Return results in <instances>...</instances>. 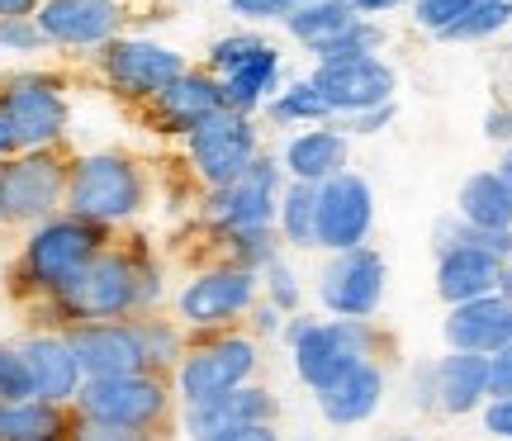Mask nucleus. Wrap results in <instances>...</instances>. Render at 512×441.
Segmentation results:
<instances>
[{
	"mask_svg": "<svg viewBox=\"0 0 512 441\" xmlns=\"http://www.w3.org/2000/svg\"><path fill=\"white\" fill-rule=\"evenodd\" d=\"M166 294V271L143 238H114L81 271L72 290L53 304H29L34 332H67L76 323H119L157 313Z\"/></svg>",
	"mask_w": 512,
	"mask_h": 441,
	"instance_id": "f257e3e1",
	"label": "nucleus"
},
{
	"mask_svg": "<svg viewBox=\"0 0 512 441\" xmlns=\"http://www.w3.org/2000/svg\"><path fill=\"white\" fill-rule=\"evenodd\" d=\"M114 242L110 228L100 223H86L76 214H57V219L38 223L24 233V247H19V261L10 271V290L29 304H53L72 290L81 271L91 266L105 247Z\"/></svg>",
	"mask_w": 512,
	"mask_h": 441,
	"instance_id": "f03ea898",
	"label": "nucleus"
},
{
	"mask_svg": "<svg viewBox=\"0 0 512 441\" xmlns=\"http://www.w3.org/2000/svg\"><path fill=\"white\" fill-rule=\"evenodd\" d=\"M152 204V171L133 152L105 147V152H72L67 176V214L100 228H124Z\"/></svg>",
	"mask_w": 512,
	"mask_h": 441,
	"instance_id": "7ed1b4c3",
	"label": "nucleus"
},
{
	"mask_svg": "<svg viewBox=\"0 0 512 441\" xmlns=\"http://www.w3.org/2000/svg\"><path fill=\"white\" fill-rule=\"evenodd\" d=\"M0 119L10 124L19 152L67 147L72 133V95L57 72H10L0 76Z\"/></svg>",
	"mask_w": 512,
	"mask_h": 441,
	"instance_id": "20e7f679",
	"label": "nucleus"
},
{
	"mask_svg": "<svg viewBox=\"0 0 512 441\" xmlns=\"http://www.w3.org/2000/svg\"><path fill=\"white\" fill-rule=\"evenodd\" d=\"M256 366H261V342L252 332H190V347L171 375L176 404H204V399H219L238 385H252Z\"/></svg>",
	"mask_w": 512,
	"mask_h": 441,
	"instance_id": "39448f33",
	"label": "nucleus"
},
{
	"mask_svg": "<svg viewBox=\"0 0 512 441\" xmlns=\"http://www.w3.org/2000/svg\"><path fill=\"white\" fill-rule=\"evenodd\" d=\"M67 176H72V152L67 147H38L15 152L0 162V204H5V228H38V223L67 214Z\"/></svg>",
	"mask_w": 512,
	"mask_h": 441,
	"instance_id": "423d86ee",
	"label": "nucleus"
},
{
	"mask_svg": "<svg viewBox=\"0 0 512 441\" xmlns=\"http://www.w3.org/2000/svg\"><path fill=\"white\" fill-rule=\"evenodd\" d=\"M72 408L81 418H100V423L162 437L176 418V385L166 375H152V370L114 375V380H81V394H76Z\"/></svg>",
	"mask_w": 512,
	"mask_h": 441,
	"instance_id": "0eeeda50",
	"label": "nucleus"
},
{
	"mask_svg": "<svg viewBox=\"0 0 512 441\" xmlns=\"http://www.w3.org/2000/svg\"><path fill=\"white\" fill-rule=\"evenodd\" d=\"M384 347L389 337L375 328V318H313L309 332L290 347V361L294 375L318 394L356 361H380Z\"/></svg>",
	"mask_w": 512,
	"mask_h": 441,
	"instance_id": "6e6552de",
	"label": "nucleus"
},
{
	"mask_svg": "<svg viewBox=\"0 0 512 441\" xmlns=\"http://www.w3.org/2000/svg\"><path fill=\"white\" fill-rule=\"evenodd\" d=\"M91 62H95V76L105 81V91H110L114 100L133 105V110H143L147 100H157L176 76L190 72V57L176 53V48H166V43H157V38H143V34H119L114 43H105Z\"/></svg>",
	"mask_w": 512,
	"mask_h": 441,
	"instance_id": "1a4fd4ad",
	"label": "nucleus"
},
{
	"mask_svg": "<svg viewBox=\"0 0 512 441\" xmlns=\"http://www.w3.org/2000/svg\"><path fill=\"white\" fill-rule=\"evenodd\" d=\"M261 299V276L242 271L233 261H214L185 280L176 294V323L185 332H228L256 309Z\"/></svg>",
	"mask_w": 512,
	"mask_h": 441,
	"instance_id": "9d476101",
	"label": "nucleus"
},
{
	"mask_svg": "<svg viewBox=\"0 0 512 441\" xmlns=\"http://www.w3.org/2000/svg\"><path fill=\"white\" fill-rule=\"evenodd\" d=\"M185 143V166L204 190H223L261 157V129L256 119L238 110H214L200 129H190L181 138Z\"/></svg>",
	"mask_w": 512,
	"mask_h": 441,
	"instance_id": "9b49d317",
	"label": "nucleus"
},
{
	"mask_svg": "<svg viewBox=\"0 0 512 441\" xmlns=\"http://www.w3.org/2000/svg\"><path fill=\"white\" fill-rule=\"evenodd\" d=\"M280 190H285V171L275 157H256L233 185L223 190H204L200 219L209 233H233V228H275V209H280Z\"/></svg>",
	"mask_w": 512,
	"mask_h": 441,
	"instance_id": "f8f14e48",
	"label": "nucleus"
},
{
	"mask_svg": "<svg viewBox=\"0 0 512 441\" xmlns=\"http://www.w3.org/2000/svg\"><path fill=\"white\" fill-rule=\"evenodd\" d=\"M38 34L57 53H100L105 43L128 34V0H43Z\"/></svg>",
	"mask_w": 512,
	"mask_h": 441,
	"instance_id": "ddd939ff",
	"label": "nucleus"
},
{
	"mask_svg": "<svg viewBox=\"0 0 512 441\" xmlns=\"http://www.w3.org/2000/svg\"><path fill=\"white\" fill-rule=\"evenodd\" d=\"M313 91L332 110V124L351 114H366L375 105H389L399 91V72L384 57H347V62H313Z\"/></svg>",
	"mask_w": 512,
	"mask_h": 441,
	"instance_id": "4468645a",
	"label": "nucleus"
},
{
	"mask_svg": "<svg viewBox=\"0 0 512 441\" xmlns=\"http://www.w3.org/2000/svg\"><path fill=\"white\" fill-rule=\"evenodd\" d=\"M384 280H389V266L375 247H351V252H337V257L323 266L318 276V299L332 318H375L384 304Z\"/></svg>",
	"mask_w": 512,
	"mask_h": 441,
	"instance_id": "2eb2a0df",
	"label": "nucleus"
},
{
	"mask_svg": "<svg viewBox=\"0 0 512 441\" xmlns=\"http://www.w3.org/2000/svg\"><path fill=\"white\" fill-rule=\"evenodd\" d=\"M375 228V190L366 176L342 171L332 181L318 185V247L323 252H351L366 247Z\"/></svg>",
	"mask_w": 512,
	"mask_h": 441,
	"instance_id": "dca6fc26",
	"label": "nucleus"
},
{
	"mask_svg": "<svg viewBox=\"0 0 512 441\" xmlns=\"http://www.w3.org/2000/svg\"><path fill=\"white\" fill-rule=\"evenodd\" d=\"M62 337H67V347H72L76 366H81L86 380H114V375L147 370L133 318H119V323H76Z\"/></svg>",
	"mask_w": 512,
	"mask_h": 441,
	"instance_id": "f3484780",
	"label": "nucleus"
},
{
	"mask_svg": "<svg viewBox=\"0 0 512 441\" xmlns=\"http://www.w3.org/2000/svg\"><path fill=\"white\" fill-rule=\"evenodd\" d=\"M214 110H223L219 76L204 72V67H190V72L176 76L157 100H147L138 114H143V124L152 133H162V138H185L190 129H200Z\"/></svg>",
	"mask_w": 512,
	"mask_h": 441,
	"instance_id": "a211bd4d",
	"label": "nucleus"
},
{
	"mask_svg": "<svg viewBox=\"0 0 512 441\" xmlns=\"http://www.w3.org/2000/svg\"><path fill=\"white\" fill-rule=\"evenodd\" d=\"M280 404L266 385H238L219 394V399H204V404H181V432L185 441H219L233 427H252V423H275Z\"/></svg>",
	"mask_w": 512,
	"mask_h": 441,
	"instance_id": "6ab92c4d",
	"label": "nucleus"
},
{
	"mask_svg": "<svg viewBox=\"0 0 512 441\" xmlns=\"http://www.w3.org/2000/svg\"><path fill=\"white\" fill-rule=\"evenodd\" d=\"M441 337L451 351H475V356H494V351L512 347V299L484 294V299L446 309Z\"/></svg>",
	"mask_w": 512,
	"mask_h": 441,
	"instance_id": "aec40b11",
	"label": "nucleus"
},
{
	"mask_svg": "<svg viewBox=\"0 0 512 441\" xmlns=\"http://www.w3.org/2000/svg\"><path fill=\"white\" fill-rule=\"evenodd\" d=\"M384 394H389V375H384V361H356L351 370H342L328 389H318V413L328 418L332 427H361L380 413Z\"/></svg>",
	"mask_w": 512,
	"mask_h": 441,
	"instance_id": "412c9836",
	"label": "nucleus"
},
{
	"mask_svg": "<svg viewBox=\"0 0 512 441\" xmlns=\"http://www.w3.org/2000/svg\"><path fill=\"white\" fill-rule=\"evenodd\" d=\"M280 171L285 181H304V185H323L332 176H342L351 162V138L337 124H318V129H304L285 138L280 147Z\"/></svg>",
	"mask_w": 512,
	"mask_h": 441,
	"instance_id": "4be33fe9",
	"label": "nucleus"
},
{
	"mask_svg": "<svg viewBox=\"0 0 512 441\" xmlns=\"http://www.w3.org/2000/svg\"><path fill=\"white\" fill-rule=\"evenodd\" d=\"M19 351H24L29 375H34V399L72 408L86 375H81V366H76L67 337H62V332H29V337L19 342Z\"/></svg>",
	"mask_w": 512,
	"mask_h": 441,
	"instance_id": "5701e85b",
	"label": "nucleus"
},
{
	"mask_svg": "<svg viewBox=\"0 0 512 441\" xmlns=\"http://www.w3.org/2000/svg\"><path fill=\"white\" fill-rule=\"evenodd\" d=\"M432 389H437V413L446 418H470L489 404V356L475 351H446L432 361Z\"/></svg>",
	"mask_w": 512,
	"mask_h": 441,
	"instance_id": "b1692460",
	"label": "nucleus"
},
{
	"mask_svg": "<svg viewBox=\"0 0 512 441\" xmlns=\"http://www.w3.org/2000/svg\"><path fill=\"white\" fill-rule=\"evenodd\" d=\"M498 285H503V261L489 257V252H479V247L437 252V294L446 309L484 299V294H498Z\"/></svg>",
	"mask_w": 512,
	"mask_h": 441,
	"instance_id": "393cba45",
	"label": "nucleus"
},
{
	"mask_svg": "<svg viewBox=\"0 0 512 441\" xmlns=\"http://www.w3.org/2000/svg\"><path fill=\"white\" fill-rule=\"evenodd\" d=\"M219 86H223V110H238L247 119H256V114L266 110V100L285 86V57H280L275 43H266L252 62H242L238 72L223 76Z\"/></svg>",
	"mask_w": 512,
	"mask_h": 441,
	"instance_id": "a878e982",
	"label": "nucleus"
},
{
	"mask_svg": "<svg viewBox=\"0 0 512 441\" xmlns=\"http://www.w3.org/2000/svg\"><path fill=\"white\" fill-rule=\"evenodd\" d=\"M456 219L470 228H489V233H512V195L498 181V171H475L460 181Z\"/></svg>",
	"mask_w": 512,
	"mask_h": 441,
	"instance_id": "bb28decb",
	"label": "nucleus"
},
{
	"mask_svg": "<svg viewBox=\"0 0 512 441\" xmlns=\"http://www.w3.org/2000/svg\"><path fill=\"white\" fill-rule=\"evenodd\" d=\"M72 408L67 404H0V441H67L72 437Z\"/></svg>",
	"mask_w": 512,
	"mask_h": 441,
	"instance_id": "cd10ccee",
	"label": "nucleus"
},
{
	"mask_svg": "<svg viewBox=\"0 0 512 441\" xmlns=\"http://www.w3.org/2000/svg\"><path fill=\"white\" fill-rule=\"evenodd\" d=\"M275 233L285 247H299V252L318 247V185L285 181L280 209H275Z\"/></svg>",
	"mask_w": 512,
	"mask_h": 441,
	"instance_id": "c85d7f7f",
	"label": "nucleus"
},
{
	"mask_svg": "<svg viewBox=\"0 0 512 441\" xmlns=\"http://www.w3.org/2000/svg\"><path fill=\"white\" fill-rule=\"evenodd\" d=\"M138 323V342H143V361L152 375H176L181 366L185 347H190V332L176 323V318H162V313H143V318H133Z\"/></svg>",
	"mask_w": 512,
	"mask_h": 441,
	"instance_id": "c756f323",
	"label": "nucleus"
},
{
	"mask_svg": "<svg viewBox=\"0 0 512 441\" xmlns=\"http://www.w3.org/2000/svg\"><path fill=\"white\" fill-rule=\"evenodd\" d=\"M266 119H271L275 129H294V124H332V110L323 105V95L313 91L309 76H299V81H290V86H280V91L266 100Z\"/></svg>",
	"mask_w": 512,
	"mask_h": 441,
	"instance_id": "7c9ffc66",
	"label": "nucleus"
},
{
	"mask_svg": "<svg viewBox=\"0 0 512 441\" xmlns=\"http://www.w3.org/2000/svg\"><path fill=\"white\" fill-rule=\"evenodd\" d=\"M351 19H356V10H351L347 0H328V5H318V10H304V15H285L280 19V29L304 48V53H313L318 43H328L332 34H342Z\"/></svg>",
	"mask_w": 512,
	"mask_h": 441,
	"instance_id": "2f4dec72",
	"label": "nucleus"
},
{
	"mask_svg": "<svg viewBox=\"0 0 512 441\" xmlns=\"http://www.w3.org/2000/svg\"><path fill=\"white\" fill-rule=\"evenodd\" d=\"M384 24L380 19H351L342 34H332L328 43L313 48V62H347V57H380L384 53Z\"/></svg>",
	"mask_w": 512,
	"mask_h": 441,
	"instance_id": "473e14b6",
	"label": "nucleus"
},
{
	"mask_svg": "<svg viewBox=\"0 0 512 441\" xmlns=\"http://www.w3.org/2000/svg\"><path fill=\"white\" fill-rule=\"evenodd\" d=\"M512 24V0H484L465 19H456L451 29H441V43H484V38L503 34Z\"/></svg>",
	"mask_w": 512,
	"mask_h": 441,
	"instance_id": "72a5a7b5",
	"label": "nucleus"
},
{
	"mask_svg": "<svg viewBox=\"0 0 512 441\" xmlns=\"http://www.w3.org/2000/svg\"><path fill=\"white\" fill-rule=\"evenodd\" d=\"M266 43H271V38H261L256 34V29H238V34H223V38H214V43H209V53H204V72H214L223 81V76L228 72H238L242 62H252L256 53H261V48H266Z\"/></svg>",
	"mask_w": 512,
	"mask_h": 441,
	"instance_id": "f704fd0d",
	"label": "nucleus"
},
{
	"mask_svg": "<svg viewBox=\"0 0 512 441\" xmlns=\"http://www.w3.org/2000/svg\"><path fill=\"white\" fill-rule=\"evenodd\" d=\"M34 399V375L19 342H0V404H24Z\"/></svg>",
	"mask_w": 512,
	"mask_h": 441,
	"instance_id": "c9c22d12",
	"label": "nucleus"
},
{
	"mask_svg": "<svg viewBox=\"0 0 512 441\" xmlns=\"http://www.w3.org/2000/svg\"><path fill=\"white\" fill-rule=\"evenodd\" d=\"M261 299H266L271 309H280V313H299V304H304V290H299V276H294L290 266H285V257L271 261V266L261 271Z\"/></svg>",
	"mask_w": 512,
	"mask_h": 441,
	"instance_id": "e433bc0d",
	"label": "nucleus"
},
{
	"mask_svg": "<svg viewBox=\"0 0 512 441\" xmlns=\"http://www.w3.org/2000/svg\"><path fill=\"white\" fill-rule=\"evenodd\" d=\"M475 5H484V0H413V24H418L422 34L437 38L441 29H451L456 19H465Z\"/></svg>",
	"mask_w": 512,
	"mask_h": 441,
	"instance_id": "4c0bfd02",
	"label": "nucleus"
},
{
	"mask_svg": "<svg viewBox=\"0 0 512 441\" xmlns=\"http://www.w3.org/2000/svg\"><path fill=\"white\" fill-rule=\"evenodd\" d=\"M76 413V408H72ZM67 441H162L152 432H133V427H114V423H100V418H72V437Z\"/></svg>",
	"mask_w": 512,
	"mask_h": 441,
	"instance_id": "58836bf2",
	"label": "nucleus"
},
{
	"mask_svg": "<svg viewBox=\"0 0 512 441\" xmlns=\"http://www.w3.org/2000/svg\"><path fill=\"white\" fill-rule=\"evenodd\" d=\"M48 43L38 34L34 19H0V53H43Z\"/></svg>",
	"mask_w": 512,
	"mask_h": 441,
	"instance_id": "ea45409f",
	"label": "nucleus"
},
{
	"mask_svg": "<svg viewBox=\"0 0 512 441\" xmlns=\"http://www.w3.org/2000/svg\"><path fill=\"white\" fill-rule=\"evenodd\" d=\"M394 114H399V105L389 100V105H375V110H366V114H351V119H342L337 129L347 133H356V138H375V133H384L389 124H394Z\"/></svg>",
	"mask_w": 512,
	"mask_h": 441,
	"instance_id": "a19ab883",
	"label": "nucleus"
},
{
	"mask_svg": "<svg viewBox=\"0 0 512 441\" xmlns=\"http://www.w3.org/2000/svg\"><path fill=\"white\" fill-rule=\"evenodd\" d=\"M228 10L242 19V24H280V15H285V0H228Z\"/></svg>",
	"mask_w": 512,
	"mask_h": 441,
	"instance_id": "79ce46f5",
	"label": "nucleus"
},
{
	"mask_svg": "<svg viewBox=\"0 0 512 441\" xmlns=\"http://www.w3.org/2000/svg\"><path fill=\"white\" fill-rule=\"evenodd\" d=\"M408 404L418 408V413H437V389H432V361L413 366V375H408Z\"/></svg>",
	"mask_w": 512,
	"mask_h": 441,
	"instance_id": "37998d69",
	"label": "nucleus"
},
{
	"mask_svg": "<svg viewBox=\"0 0 512 441\" xmlns=\"http://www.w3.org/2000/svg\"><path fill=\"white\" fill-rule=\"evenodd\" d=\"M512 394V347L489 356V399H508Z\"/></svg>",
	"mask_w": 512,
	"mask_h": 441,
	"instance_id": "c03bdc74",
	"label": "nucleus"
},
{
	"mask_svg": "<svg viewBox=\"0 0 512 441\" xmlns=\"http://www.w3.org/2000/svg\"><path fill=\"white\" fill-rule=\"evenodd\" d=\"M484 432L498 441H512V394L508 399H489L484 404Z\"/></svg>",
	"mask_w": 512,
	"mask_h": 441,
	"instance_id": "a18cd8bd",
	"label": "nucleus"
},
{
	"mask_svg": "<svg viewBox=\"0 0 512 441\" xmlns=\"http://www.w3.org/2000/svg\"><path fill=\"white\" fill-rule=\"evenodd\" d=\"M484 138L512 147V100L508 105H489V114H484Z\"/></svg>",
	"mask_w": 512,
	"mask_h": 441,
	"instance_id": "49530a36",
	"label": "nucleus"
},
{
	"mask_svg": "<svg viewBox=\"0 0 512 441\" xmlns=\"http://www.w3.org/2000/svg\"><path fill=\"white\" fill-rule=\"evenodd\" d=\"M252 318V337L261 342V337H280V328H285V313L280 309H271L266 299H256V309L247 313Z\"/></svg>",
	"mask_w": 512,
	"mask_h": 441,
	"instance_id": "de8ad7c7",
	"label": "nucleus"
},
{
	"mask_svg": "<svg viewBox=\"0 0 512 441\" xmlns=\"http://www.w3.org/2000/svg\"><path fill=\"white\" fill-rule=\"evenodd\" d=\"M219 441H280L275 423H252V427H233V432H223Z\"/></svg>",
	"mask_w": 512,
	"mask_h": 441,
	"instance_id": "09e8293b",
	"label": "nucleus"
},
{
	"mask_svg": "<svg viewBox=\"0 0 512 441\" xmlns=\"http://www.w3.org/2000/svg\"><path fill=\"white\" fill-rule=\"evenodd\" d=\"M347 5L361 19H375V15H389V10H403V5H413V0H347Z\"/></svg>",
	"mask_w": 512,
	"mask_h": 441,
	"instance_id": "8fccbe9b",
	"label": "nucleus"
},
{
	"mask_svg": "<svg viewBox=\"0 0 512 441\" xmlns=\"http://www.w3.org/2000/svg\"><path fill=\"white\" fill-rule=\"evenodd\" d=\"M43 0H0V19H34Z\"/></svg>",
	"mask_w": 512,
	"mask_h": 441,
	"instance_id": "3c124183",
	"label": "nucleus"
},
{
	"mask_svg": "<svg viewBox=\"0 0 512 441\" xmlns=\"http://www.w3.org/2000/svg\"><path fill=\"white\" fill-rule=\"evenodd\" d=\"M494 171H498V181L508 185V195H512V147H503V157H498Z\"/></svg>",
	"mask_w": 512,
	"mask_h": 441,
	"instance_id": "603ef678",
	"label": "nucleus"
},
{
	"mask_svg": "<svg viewBox=\"0 0 512 441\" xmlns=\"http://www.w3.org/2000/svg\"><path fill=\"white\" fill-rule=\"evenodd\" d=\"M19 147H15V133H10V124H5V119H0V162H5V157H15Z\"/></svg>",
	"mask_w": 512,
	"mask_h": 441,
	"instance_id": "864d4df0",
	"label": "nucleus"
},
{
	"mask_svg": "<svg viewBox=\"0 0 512 441\" xmlns=\"http://www.w3.org/2000/svg\"><path fill=\"white\" fill-rule=\"evenodd\" d=\"M318 5H328V0H285V15H304V10H318Z\"/></svg>",
	"mask_w": 512,
	"mask_h": 441,
	"instance_id": "5fc2aeb1",
	"label": "nucleus"
},
{
	"mask_svg": "<svg viewBox=\"0 0 512 441\" xmlns=\"http://www.w3.org/2000/svg\"><path fill=\"white\" fill-rule=\"evenodd\" d=\"M498 294H503V299H512V261L503 266V285H498Z\"/></svg>",
	"mask_w": 512,
	"mask_h": 441,
	"instance_id": "6e6d98bb",
	"label": "nucleus"
},
{
	"mask_svg": "<svg viewBox=\"0 0 512 441\" xmlns=\"http://www.w3.org/2000/svg\"><path fill=\"white\" fill-rule=\"evenodd\" d=\"M384 441H422V437H413V432H394V437H384Z\"/></svg>",
	"mask_w": 512,
	"mask_h": 441,
	"instance_id": "4d7b16f0",
	"label": "nucleus"
},
{
	"mask_svg": "<svg viewBox=\"0 0 512 441\" xmlns=\"http://www.w3.org/2000/svg\"><path fill=\"white\" fill-rule=\"evenodd\" d=\"M0 228H5V204H0Z\"/></svg>",
	"mask_w": 512,
	"mask_h": 441,
	"instance_id": "13d9d810",
	"label": "nucleus"
},
{
	"mask_svg": "<svg viewBox=\"0 0 512 441\" xmlns=\"http://www.w3.org/2000/svg\"><path fill=\"white\" fill-rule=\"evenodd\" d=\"M143 5H166V0H143Z\"/></svg>",
	"mask_w": 512,
	"mask_h": 441,
	"instance_id": "bf43d9fd",
	"label": "nucleus"
},
{
	"mask_svg": "<svg viewBox=\"0 0 512 441\" xmlns=\"http://www.w3.org/2000/svg\"><path fill=\"white\" fill-rule=\"evenodd\" d=\"M508 100H512V76H508Z\"/></svg>",
	"mask_w": 512,
	"mask_h": 441,
	"instance_id": "052dcab7",
	"label": "nucleus"
}]
</instances>
